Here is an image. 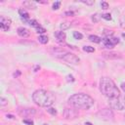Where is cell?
I'll return each mask as SVG.
<instances>
[{
    "mask_svg": "<svg viewBox=\"0 0 125 125\" xmlns=\"http://www.w3.org/2000/svg\"><path fill=\"white\" fill-rule=\"evenodd\" d=\"M67 80H68V81H71V82H73V81H74V78H73V76H72V75H68V76H67Z\"/></svg>",
    "mask_w": 125,
    "mask_h": 125,
    "instance_id": "32",
    "label": "cell"
},
{
    "mask_svg": "<svg viewBox=\"0 0 125 125\" xmlns=\"http://www.w3.org/2000/svg\"><path fill=\"white\" fill-rule=\"evenodd\" d=\"M19 113L20 115L24 117H27V116H31L35 114V109L34 108H22L19 110Z\"/></svg>",
    "mask_w": 125,
    "mask_h": 125,
    "instance_id": "10",
    "label": "cell"
},
{
    "mask_svg": "<svg viewBox=\"0 0 125 125\" xmlns=\"http://www.w3.org/2000/svg\"><path fill=\"white\" fill-rule=\"evenodd\" d=\"M62 60L71 65H78L79 62H80V59L71 53H67L64 57H62Z\"/></svg>",
    "mask_w": 125,
    "mask_h": 125,
    "instance_id": "4",
    "label": "cell"
},
{
    "mask_svg": "<svg viewBox=\"0 0 125 125\" xmlns=\"http://www.w3.org/2000/svg\"><path fill=\"white\" fill-rule=\"evenodd\" d=\"M38 41H39L41 44H47L48 41H49V38H48V36H46V35H39Z\"/></svg>",
    "mask_w": 125,
    "mask_h": 125,
    "instance_id": "16",
    "label": "cell"
},
{
    "mask_svg": "<svg viewBox=\"0 0 125 125\" xmlns=\"http://www.w3.org/2000/svg\"><path fill=\"white\" fill-rule=\"evenodd\" d=\"M55 36H56V38H57V40H58L59 42H64V41L66 40V37H67L66 33H65L64 31H62V30L56 31V32H55Z\"/></svg>",
    "mask_w": 125,
    "mask_h": 125,
    "instance_id": "12",
    "label": "cell"
},
{
    "mask_svg": "<svg viewBox=\"0 0 125 125\" xmlns=\"http://www.w3.org/2000/svg\"><path fill=\"white\" fill-rule=\"evenodd\" d=\"M60 6H61V2H60V1L55 2V3L53 4V10H58V9L60 8Z\"/></svg>",
    "mask_w": 125,
    "mask_h": 125,
    "instance_id": "27",
    "label": "cell"
},
{
    "mask_svg": "<svg viewBox=\"0 0 125 125\" xmlns=\"http://www.w3.org/2000/svg\"><path fill=\"white\" fill-rule=\"evenodd\" d=\"M44 125H47V124H44Z\"/></svg>",
    "mask_w": 125,
    "mask_h": 125,
    "instance_id": "41",
    "label": "cell"
},
{
    "mask_svg": "<svg viewBox=\"0 0 125 125\" xmlns=\"http://www.w3.org/2000/svg\"><path fill=\"white\" fill-rule=\"evenodd\" d=\"M103 42H104V44H105V46H106L107 48H108V49L113 48V45H112V44H111V42L109 41V38H108V37L105 38V39L103 40Z\"/></svg>",
    "mask_w": 125,
    "mask_h": 125,
    "instance_id": "18",
    "label": "cell"
},
{
    "mask_svg": "<svg viewBox=\"0 0 125 125\" xmlns=\"http://www.w3.org/2000/svg\"><path fill=\"white\" fill-rule=\"evenodd\" d=\"M124 117H125V115H124Z\"/></svg>",
    "mask_w": 125,
    "mask_h": 125,
    "instance_id": "42",
    "label": "cell"
},
{
    "mask_svg": "<svg viewBox=\"0 0 125 125\" xmlns=\"http://www.w3.org/2000/svg\"><path fill=\"white\" fill-rule=\"evenodd\" d=\"M7 105H8V101H7L5 98H3V97L0 98V106H1L2 108H3L5 106H7Z\"/></svg>",
    "mask_w": 125,
    "mask_h": 125,
    "instance_id": "20",
    "label": "cell"
},
{
    "mask_svg": "<svg viewBox=\"0 0 125 125\" xmlns=\"http://www.w3.org/2000/svg\"><path fill=\"white\" fill-rule=\"evenodd\" d=\"M81 2L84 3V4H86V5H90V6L94 4V1H93V0H91V1H88V0H81Z\"/></svg>",
    "mask_w": 125,
    "mask_h": 125,
    "instance_id": "30",
    "label": "cell"
},
{
    "mask_svg": "<svg viewBox=\"0 0 125 125\" xmlns=\"http://www.w3.org/2000/svg\"><path fill=\"white\" fill-rule=\"evenodd\" d=\"M102 18V16L101 15H99V14H95V15H93L92 17H91V20H92V22H94V23H98L99 21H100V19Z\"/></svg>",
    "mask_w": 125,
    "mask_h": 125,
    "instance_id": "19",
    "label": "cell"
},
{
    "mask_svg": "<svg viewBox=\"0 0 125 125\" xmlns=\"http://www.w3.org/2000/svg\"><path fill=\"white\" fill-rule=\"evenodd\" d=\"M89 40H90L91 42H94V43H100V42H101V38H100L99 36L93 35V34L89 36Z\"/></svg>",
    "mask_w": 125,
    "mask_h": 125,
    "instance_id": "17",
    "label": "cell"
},
{
    "mask_svg": "<svg viewBox=\"0 0 125 125\" xmlns=\"http://www.w3.org/2000/svg\"><path fill=\"white\" fill-rule=\"evenodd\" d=\"M19 14H20V16L22 17L23 22H25V23H28V22H27V20L29 19V15L27 14V12H26L24 9H20V10H19Z\"/></svg>",
    "mask_w": 125,
    "mask_h": 125,
    "instance_id": "13",
    "label": "cell"
},
{
    "mask_svg": "<svg viewBox=\"0 0 125 125\" xmlns=\"http://www.w3.org/2000/svg\"><path fill=\"white\" fill-rule=\"evenodd\" d=\"M28 24L31 26V27H35V28H37L38 27H40V25L35 21V20H31V21H28Z\"/></svg>",
    "mask_w": 125,
    "mask_h": 125,
    "instance_id": "23",
    "label": "cell"
},
{
    "mask_svg": "<svg viewBox=\"0 0 125 125\" xmlns=\"http://www.w3.org/2000/svg\"><path fill=\"white\" fill-rule=\"evenodd\" d=\"M20 74H21V72H20V71H17V73H16V72L14 73V76H15V77H17V76H19Z\"/></svg>",
    "mask_w": 125,
    "mask_h": 125,
    "instance_id": "35",
    "label": "cell"
},
{
    "mask_svg": "<svg viewBox=\"0 0 125 125\" xmlns=\"http://www.w3.org/2000/svg\"><path fill=\"white\" fill-rule=\"evenodd\" d=\"M102 18L107 20V21H110L111 20V15L110 14H104V15H102Z\"/></svg>",
    "mask_w": 125,
    "mask_h": 125,
    "instance_id": "28",
    "label": "cell"
},
{
    "mask_svg": "<svg viewBox=\"0 0 125 125\" xmlns=\"http://www.w3.org/2000/svg\"><path fill=\"white\" fill-rule=\"evenodd\" d=\"M108 38H109V41L111 42V44H112L113 46L119 43V39H118L117 37H108Z\"/></svg>",
    "mask_w": 125,
    "mask_h": 125,
    "instance_id": "24",
    "label": "cell"
},
{
    "mask_svg": "<svg viewBox=\"0 0 125 125\" xmlns=\"http://www.w3.org/2000/svg\"><path fill=\"white\" fill-rule=\"evenodd\" d=\"M18 34L21 36V37H24V38H27L29 36L30 34V31L27 29V28H25V27H19L18 30H17Z\"/></svg>",
    "mask_w": 125,
    "mask_h": 125,
    "instance_id": "11",
    "label": "cell"
},
{
    "mask_svg": "<svg viewBox=\"0 0 125 125\" xmlns=\"http://www.w3.org/2000/svg\"><path fill=\"white\" fill-rule=\"evenodd\" d=\"M32 100L37 106L41 107H49L54 104L56 98L53 93L47 90L39 89L32 94Z\"/></svg>",
    "mask_w": 125,
    "mask_h": 125,
    "instance_id": "3",
    "label": "cell"
},
{
    "mask_svg": "<svg viewBox=\"0 0 125 125\" xmlns=\"http://www.w3.org/2000/svg\"><path fill=\"white\" fill-rule=\"evenodd\" d=\"M36 32H38V33H45V32H46V29L40 26V27H38L36 28Z\"/></svg>",
    "mask_w": 125,
    "mask_h": 125,
    "instance_id": "26",
    "label": "cell"
},
{
    "mask_svg": "<svg viewBox=\"0 0 125 125\" xmlns=\"http://www.w3.org/2000/svg\"><path fill=\"white\" fill-rule=\"evenodd\" d=\"M77 115H78V112L73 108H66L64 111V116L67 119H73L77 117Z\"/></svg>",
    "mask_w": 125,
    "mask_h": 125,
    "instance_id": "8",
    "label": "cell"
},
{
    "mask_svg": "<svg viewBox=\"0 0 125 125\" xmlns=\"http://www.w3.org/2000/svg\"><path fill=\"white\" fill-rule=\"evenodd\" d=\"M71 23H69V22H64V23H62V24L60 25V28H61L62 31H64V30L69 29V28L71 27Z\"/></svg>",
    "mask_w": 125,
    "mask_h": 125,
    "instance_id": "15",
    "label": "cell"
},
{
    "mask_svg": "<svg viewBox=\"0 0 125 125\" xmlns=\"http://www.w3.org/2000/svg\"><path fill=\"white\" fill-rule=\"evenodd\" d=\"M47 111L50 113V114H52V115H57V110H56V108H54V107H47Z\"/></svg>",
    "mask_w": 125,
    "mask_h": 125,
    "instance_id": "25",
    "label": "cell"
},
{
    "mask_svg": "<svg viewBox=\"0 0 125 125\" xmlns=\"http://www.w3.org/2000/svg\"><path fill=\"white\" fill-rule=\"evenodd\" d=\"M23 5L27 9H32V10L36 9V3L33 1H24Z\"/></svg>",
    "mask_w": 125,
    "mask_h": 125,
    "instance_id": "14",
    "label": "cell"
},
{
    "mask_svg": "<svg viewBox=\"0 0 125 125\" xmlns=\"http://www.w3.org/2000/svg\"><path fill=\"white\" fill-rule=\"evenodd\" d=\"M120 27H122V28H125V22L122 20V21H120Z\"/></svg>",
    "mask_w": 125,
    "mask_h": 125,
    "instance_id": "34",
    "label": "cell"
},
{
    "mask_svg": "<svg viewBox=\"0 0 125 125\" xmlns=\"http://www.w3.org/2000/svg\"><path fill=\"white\" fill-rule=\"evenodd\" d=\"M121 88H122V90L125 92V83H122V84H121Z\"/></svg>",
    "mask_w": 125,
    "mask_h": 125,
    "instance_id": "36",
    "label": "cell"
},
{
    "mask_svg": "<svg viewBox=\"0 0 125 125\" xmlns=\"http://www.w3.org/2000/svg\"><path fill=\"white\" fill-rule=\"evenodd\" d=\"M83 51L88 52V53H93V52H95V49H94V47H91V46H84Z\"/></svg>",
    "mask_w": 125,
    "mask_h": 125,
    "instance_id": "22",
    "label": "cell"
},
{
    "mask_svg": "<svg viewBox=\"0 0 125 125\" xmlns=\"http://www.w3.org/2000/svg\"><path fill=\"white\" fill-rule=\"evenodd\" d=\"M85 125H93V124H92V123H90V122H86V123H85Z\"/></svg>",
    "mask_w": 125,
    "mask_h": 125,
    "instance_id": "38",
    "label": "cell"
},
{
    "mask_svg": "<svg viewBox=\"0 0 125 125\" xmlns=\"http://www.w3.org/2000/svg\"><path fill=\"white\" fill-rule=\"evenodd\" d=\"M108 104L109 107L113 109H117V110H122L124 107V105L122 102H120L119 98H115V99H109L108 100Z\"/></svg>",
    "mask_w": 125,
    "mask_h": 125,
    "instance_id": "6",
    "label": "cell"
},
{
    "mask_svg": "<svg viewBox=\"0 0 125 125\" xmlns=\"http://www.w3.org/2000/svg\"><path fill=\"white\" fill-rule=\"evenodd\" d=\"M7 118H9V119H13V118H14V116H13V115H11V114H9V115H7Z\"/></svg>",
    "mask_w": 125,
    "mask_h": 125,
    "instance_id": "37",
    "label": "cell"
},
{
    "mask_svg": "<svg viewBox=\"0 0 125 125\" xmlns=\"http://www.w3.org/2000/svg\"><path fill=\"white\" fill-rule=\"evenodd\" d=\"M123 105H124V106H125V97H124V98H123Z\"/></svg>",
    "mask_w": 125,
    "mask_h": 125,
    "instance_id": "39",
    "label": "cell"
},
{
    "mask_svg": "<svg viewBox=\"0 0 125 125\" xmlns=\"http://www.w3.org/2000/svg\"><path fill=\"white\" fill-rule=\"evenodd\" d=\"M69 104L77 109H89L94 105V100L87 94L77 93L69 98Z\"/></svg>",
    "mask_w": 125,
    "mask_h": 125,
    "instance_id": "1",
    "label": "cell"
},
{
    "mask_svg": "<svg viewBox=\"0 0 125 125\" xmlns=\"http://www.w3.org/2000/svg\"><path fill=\"white\" fill-rule=\"evenodd\" d=\"M73 37H74L75 39H77V40H81V39L83 38V35H82L80 32H78V31H74V32H73Z\"/></svg>",
    "mask_w": 125,
    "mask_h": 125,
    "instance_id": "21",
    "label": "cell"
},
{
    "mask_svg": "<svg viewBox=\"0 0 125 125\" xmlns=\"http://www.w3.org/2000/svg\"><path fill=\"white\" fill-rule=\"evenodd\" d=\"M100 91L108 100L120 97V92L115 83L108 77H102L100 80Z\"/></svg>",
    "mask_w": 125,
    "mask_h": 125,
    "instance_id": "2",
    "label": "cell"
},
{
    "mask_svg": "<svg viewBox=\"0 0 125 125\" xmlns=\"http://www.w3.org/2000/svg\"><path fill=\"white\" fill-rule=\"evenodd\" d=\"M98 115L101 118L105 119V120H112L113 119V116H114L112 110L109 109V108H103V109H101L98 112Z\"/></svg>",
    "mask_w": 125,
    "mask_h": 125,
    "instance_id": "5",
    "label": "cell"
},
{
    "mask_svg": "<svg viewBox=\"0 0 125 125\" xmlns=\"http://www.w3.org/2000/svg\"><path fill=\"white\" fill-rule=\"evenodd\" d=\"M101 6H102V9H104V10H107V9L108 8V4H107V2H106V1H103V2L101 3Z\"/></svg>",
    "mask_w": 125,
    "mask_h": 125,
    "instance_id": "29",
    "label": "cell"
},
{
    "mask_svg": "<svg viewBox=\"0 0 125 125\" xmlns=\"http://www.w3.org/2000/svg\"><path fill=\"white\" fill-rule=\"evenodd\" d=\"M103 57L107 59V60H116V59H120L121 56L118 53L115 52H104L103 53Z\"/></svg>",
    "mask_w": 125,
    "mask_h": 125,
    "instance_id": "9",
    "label": "cell"
},
{
    "mask_svg": "<svg viewBox=\"0 0 125 125\" xmlns=\"http://www.w3.org/2000/svg\"><path fill=\"white\" fill-rule=\"evenodd\" d=\"M23 122H24V123H26V124H28V125H33V121H32V120L24 119V120H23Z\"/></svg>",
    "mask_w": 125,
    "mask_h": 125,
    "instance_id": "31",
    "label": "cell"
},
{
    "mask_svg": "<svg viewBox=\"0 0 125 125\" xmlns=\"http://www.w3.org/2000/svg\"><path fill=\"white\" fill-rule=\"evenodd\" d=\"M73 15H74V13L71 12V11H68V12L65 13V16H73Z\"/></svg>",
    "mask_w": 125,
    "mask_h": 125,
    "instance_id": "33",
    "label": "cell"
},
{
    "mask_svg": "<svg viewBox=\"0 0 125 125\" xmlns=\"http://www.w3.org/2000/svg\"><path fill=\"white\" fill-rule=\"evenodd\" d=\"M11 24H12L11 19L6 18L4 16H1V18H0V28H1L3 31H8V29L11 27Z\"/></svg>",
    "mask_w": 125,
    "mask_h": 125,
    "instance_id": "7",
    "label": "cell"
},
{
    "mask_svg": "<svg viewBox=\"0 0 125 125\" xmlns=\"http://www.w3.org/2000/svg\"><path fill=\"white\" fill-rule=\"evenodd\" d=\"M122 36H123V37L125 38V33H122Z\"/></svg>",
    "mask_w": 125,
    "mask_h": 125,
    "instance_id": "40",
    "label": "cell"
}]
</instances>
